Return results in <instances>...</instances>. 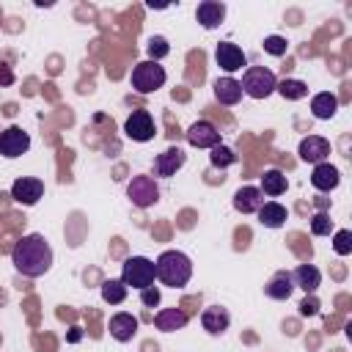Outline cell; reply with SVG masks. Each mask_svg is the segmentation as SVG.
I'll list each match as a JSON object with an SVG mask.
<instances>
[{
    "label": "cell",
    "instance_id": "836d02e7",
    "mask_svg": "<svg viewBox=\"0 0 352 352\" xmlns=\"http://www.w3.org/2000/svg\"><path fill=\"white\" fill-rule=\"evenodd\" d=\"M316 314H319V300H316V294H308L300 302V316H316Z\"/></svg>",
    "mask_w": 352,
    "mask_h": 352
},
{
    "label": "cell",
    "instance_id": "cb8c5ba5",
    "mask_svg": "<svg viewBox=\"0 0 352 352\" xmlns=\"http://www.w3.org/2000/svg\"><path fill=\"white\" fill-rule=\"evenodd\" d=\"M286 187H289V179H286V173H280L278 168H270V170H264V176H261V195H270V198H278V195H283L286 192Z\"/></svg>",
    "mask_w": 352,
    "mask_h": 352
},
{
    "label": "cell",
    "instance_id": "4fadbf2b",
    "mask_svg": "<svg viewBox=\"0 0 352 352\" xmlns=\"http://www.w3.org/2000/svg\"><path fill=\"white\" fill-rule=\"evenodd\" d=\"M184 160H187V154H184L179 146H170V148H165L162 154H157V160H154V173L162 176V179H168V176H173V173L184 165Z\"/></svg>",
    "mask_w": 352,
    "mask_h": 352
},
{
    "label": "cell",
    "instance_id": "9a60e30c",
    "mask_svg": "<svg viewBox=\"0 0 352 352\" xmlns=\"http://www.w3.org/2000/svg\"><path fill=\"white\" fill-rule=\"evenodd\" d=\"M261 204H264V195L253 184H245V187H239L234 192V209L242 212V214H256L261 209Z\"/></svg>",
    "mask_w": 352,
    "mask_h": 352
},
{
    "label": "cell",
    "instance_id": "ffe728a7",
    "mask_svg": "<svg viewBox=\"0 0 352 352\" xmlns=\"http://www.w3.org/2000/svg\"><path fill=\"white\" fill-rule=\"evenodd\" d=\"M292 292H294V280H292V272H286V270L275 272V275L267 280V286H264V294H267L270 300H289Z\"/></svg>",
    "mask_w": 352,
    "mask_h": 352
},
{
    "label": "cell",
    "instance_id": "ba28073f",
    "mask_svg": "<svg viewBox=\"0 0 352 352\" xmlns=\"http://www.w3.org/2000/svg\"><path fill=\"white\" fill-rule=\"evenodd\" d=\"M11 198L22 206H33L44 198V182L36 179V176H19L14 184H11Z\"/></svg>",
    "mask_w": 352,
    "mask_h": 352
},
{
    "label": "cell",
    "instance_id": "5b68a950",
    "mask_svg": "<svg viewBox=\"0 0 352 352\" xmlns=\"http://www.w3.org/2000/svg\"><path fill=\"white\" fill-rule=\"evenodd\" d=\"M162 85H165V69L157 60H140L132 69V88L138 94H154Z\"/></svg>",
    "mask_w": 352,
    "mask_h": 352
},
{
    "label": "cell",
    "instance_id": "4dcf8cb0",
    "mask_svg": "<svg viewBox=\"0 0 352 352\" xmlns=\"http://www.w3.org/2000/svg\"><path fill=\"white\" fill-rule=\"evenodd\" d=\"M333 250H336L338 256H349V253H352V231H346V228L336 231V236H333Z\"/></svg>",
    "mask_w": 352,
    "mask_h": 352
},
{
    "label": "cell",
    "instance_id": "7a4b0ae2",
    "mask_svg": "<svg viewBox=\"0 0 352 352\" xmlns=\"http://www.w3.org/2000/svg\"><path fill=\"white\" fill-rule=\"evenodd\" d=\"M154 272H157V278H160L165 286L182 289V286H187V280L192 278V261H190V256L182 253V250H165V253H160V258L154 261Z\"/></svg>",
    "mask_w": 352,
    "mask_h": 352
},
{
    "label": "cell",
    "instance_id": "7c38bea8",
    "mask_svg": "<svg viewBox=\"0 0 352 352\" xmlns=\"http://www.w3.org/2000/svg\"><path fill=\"white\" fill-rule=\"evenodd\" d=\"M297 154H300V160H302V162L319 165V162H324V160H327V154H330V140H324L322 135H308V138H302V140H300Z\"/></svg>",
    "mask_w": 352,
    "mask_h": 352
},
{
    "label": "cell",
    "instance_id": "f1b7e54d",
    "mask_svg": "<svg viewBox=\"0 0 352 352\" xmlns=\"http://www.w3.org/2000/svg\"><path fill=\"white\" fill-rule=\"evenodd\" d=\"M146 50H148V60H157V63H160V60L170 52V44H168L165 36H151L148 44H146Z\"/></svg>",
    "mask_w": 352,
    "mask_h": 352
},
{
    "label": "cell",
    "instance_id": "e0dca14e",
    "mask_svg": "<svg viewBox=\"0 0 352 352\" xmlns=\"http://www.w3.org/2000/svg\"><path fill=\"white\" fill-rule=\"evenodd\" d=\"M201 324H204V330H206L209 336H220V333L228 330L231 314H228L226 308H220V305H209V308H204V314H201Z\"/></svg>",
    "mask_w": 352,
    "mask_h": 352
},
{
    "label": "cell",
    "instance_id": "8fae6325",
    "mask_svg": "<svg viewBox=\"0 0 352 352\" xmlns=\"http://www.w3.org/2000/svg\"><path fill=\"white\" fill-rule=\"evenodd\" d=\"M187 143L195 148H214V146H220V132L212 121H195L187 129Z\"/></svg>",
    "mask_w": 352,
    "mask_h": 352
},
{
    "label": "cell",
    "instance_id": "52a82bcc",
    "mask_svg": "<svg viewBox=\"0 0 352 352\" xmlns=\"http://www.w3.org/2000/svg\"><path fill=\"white\" fill-rule=\"evenodd\" d=\"M154 132H157V126H154V118H151L148 110H132V116L124 121V135L132 138L135 143L151 140Z\"/></svg>",
    "mask_w": 352,
    "mask_h": 352
},
{
    "label": "cell",
    "instance_id": "1f68e13d",
    "mask_svg": "<svg viewBox=\"0 0 352 352\" xmlns=\"http://www.w3.org/2000/svg\"><path fill=\"white\" fill-rule=\"evenodd\" d=\"M286 50H289V41H286L283 36H267V38H264V52H270V55H275V58H283Z\"/></svg>",
    "mask_w": 352,
    "mask_h": 352
},
{
    "label": "cell",
    "instance_id": "d6a6232c",
    "mask_svg": "<svg viewBox=\"0 0 352 352\" xmlns=\"http://www.w3.org/2000/svg\"><path fill=\"white\" fill-rule=\"evenodd\" d=\"M160 289L157 286H146V289H140V302L146 305V308H154V305H160Z\"/></svg>",
    "mask_w": 352,
    "mask_h": 352
},
{
    "label": "cell",
    "instance_id": "83f0119b",
    "mask_svg": "<svg viewBox=\"0 0 352 352\" xmlns=\"http://www.w3.org/2000/svg\"><path fill=\"white\" fill-rule=\"evenodd\" d=\"M209 151H212V154H209L212 168H220V170H223V168H228V165H234V162H236V154H234L228 146H223V143H220V146H214V148H209Z\"/></svg>",
    "mask_w": 352,
    "mask_h": 352
},
{
    "label": "cell",
    "instance_id": "ac0fdd59",
    "mask_svg": "<svg viewBox=\"0 0 352 352\" xmlns=\"http://www.w3.org/2000/svg\"><path fill=\"white\" fill-rule=\"evenodd\" d=\"M195 19L201 22V28L206 30H214L223 19H226V3H217V0H204L195 11Z\"/></svg>",
    "mask_w": 352,
    "mask_h": 352
},
{
    "label": "cell",
    "instance_id": "30bf717a",
    "mask_svg": "<svg viewBox=\"0 0 352 352\" xmlns=\"http://www.w3.org/2000/svg\"><path fill=\"white\" fill-rule=\"evenodd\" d=\"M214 60L223 72H228V77L234 72H239L242 66H248V55L242 52V47H236L234 41H220L214 50Z\"/></svg>",
    "mask_w": 352,
    "mask_h": 352
},
{
    "label": "cell",
    "instance_id": "8992f818",
    "mask_svg": "<svg viewBox=\"0 0 352 352\" xmlns=\"http://www.w3.org/2000/svg\"><path fill=\"white\" fill-rule=\"evenodd\" d=\"M126 198L138 209H148L160 201V187L151 176H132V182L126 184Z\"/></svg>",
    "mask_w": 352,
    "mask_h": 352
},
{
    "label": "cell",
    "instance_id": "4316f807",
    "mask_svg": "<svg viewBox=\"0 0 352 352\" xmlns=\"http://www.w3.org/2000/svg\"><path fill=\"white\" fill-rule=\"evenodd\" d=\"M275 91H278L283 99H289V102H297V99H305V96H308V85H305L302 80H280V82L275 85Z\"/></svg>",
    "mask_w": 352,
    "mask_h": 352
},
{
    "label": "cell",
    "instance_id": "7402d4cb",
    "mask_svg": "<svg viewBox=\"0 0 352 352\" xmlns=\"http://www.w3.org/2000/svg\"><path fill=\"white\" fill-rule=\"evenodd\" d=\"M311 113H314V118H319V121H330V118L338 113V96L330 94V91L316 94V96L311 99Z\"/></svg>",
    "mask_w": 352,
    "mask_h": 352
},
{
    "label": "cell",
    "instance_id": "44dd1931",
    "mask_svg": "<svg viewBox=\"0 0 352 352\" xmlns=\"http://www.w3.org/2000/svg\"><path fill=\"white\" fill-rule=\"evenodd\" d=\"M212 88H214V99L220 104H236L242 99V85L234 77H217Z\"/></svg>",
    "mask_w": 352,
    "mask_h": 352
},
{
    "label": "cell",
    "instance_id": "e575fe53",
    "mask_svg": "<svg viewBox=\"0 0 352 352\" xmlns=\"http://www.w3.org/2000/svg\"><path fill=\"white\" fill-rule=\"evenodd\" d=\"M11 82H14V72L6 63H0V85H11Z\"/></svg>",
    "mask_w": 352,
    "mask_h": 352
},
{
    "label": "cell",
    "instance_id": "6da1fadb",
    "mask_svg": "<svg viewBox=\"0 0 352 352\" xmlns=\"http://www.w3.org/2000/svg\"><path fill=\"white\" fill-rule=\"evenodd\" d=\"M11 264L25 278H41L52 267V248L41 234H28L11 248Z\"/></svg>",
    "mask_w": 352,
    "mask_h": 352
},
{
    "label": "cell",
    "instance_id": "277c9868",
    "mask_svg": "<svg viewBox=\"0 0 352 352\" xmlns=\"http://www.w3.org/2000/svg\"><path fill=\"white\" fill-rule=\"evenodd\" d=\"M239 85H242V94H248L250 99H267L275 91L278 80L267 66H248Z\"/></svg>",
    "mask_w": 352,
    "mask_h": 352
},
{
    "label": "cell",
    "instance_id": "d4e9b609",
    "mask_svg": "<svg viewBox=\"0 0 352 352\" xmlns=\"http://www.w3.org/2000/svg\"><path fill=\"white\" fill-rule=\"evenodd\" d=\"M154 324L157 330L162 333H173V330H182L187 324V314L182 308H162L157 316H154Z\"/></svg>",
    "mask_w": 352,
    "mask_h": 352
},
{
    "label": "cell",
    "instance_id": "f546056e",
    "mask_svg": "<svg viewBox=\"0 0 352 352\" xmlns=\"http://www.w3.org/2000/svg\"><path fill=\"white\" fill-rule=\"evenodd\" d=\"M311 234L314 236H330L333 234V220H330L327 212H316L311 217Z\"/></svg>",
    "mask_w": 352,
    "mask_h": 352
},
{
    "label": "cell",
    "instance_id": "484cf974",
    "mask_svg": "<svg viewBox=\"0 0 352 352\" xmlns=\"http://www.w3.org/2000/svg\"><path fill=\"white\" fill-rule=\"evenodd\" d=\"M102 300L110 305H121L126 300V286L121 283V278H107L102 283Z\"/></svg>",
    "mask_w": 352,
    "mask_h": 352
},
{
    "label": "cell",
    "instance_id": "d6986e66",
    "mask_svg": "<svg viewBox=\"0 0 352 352\" xmlns=\"http://www.w3.org/2000/svg\"><path fill=\"white\" fill-rule=\"evenodd\" d=\"M256 214H258V223L264 228H280L289 220V209L283 204H278V201H264Z\"/></svg>",
    "mask_w": 352,
    "mask_h": 352
},
{
    "label": "cell",
    "instance_id": "603a6c76",
    "mask_svg": "<svg viewBox=\"0 0 352 352\" xmlns=\"http://www.w3.org/2000/svg\"><path fill=\"white\" fill-rule=\"evenodd\" d=\"M292 280H294V286H300L305 294H314V292L319 289V283H322V272H319L314 264H300V267L292 272Z\"/></svg>",
    "mask_w": 352,
    "mask_h": 352
},
{
    "label": "cell",
    "instance_id": "3957f363",
    "mask_svg": "<svg viewBox=\"0 0 352 352\" xmlns=\"http://www.w3.org/2000/svg\"><path fill=\"white\" fill-rule=\"evenodd\" d=\"M154 261L146 258V256H129L124 264H121V283L129 289H146V286H154Z\"/></svg>",
    "mask_w": 352,
    "mask_h": 352
},
{
    "label": "cell",
    "instance_id": "5bb4252c",
    "mask_svg": "<svg viewBox=\"0 0 352 352\" xmlns=\"http://www.w3.org/2000/svg\"><path fill=\"white\" fill-rule=\"evenodd\" d=\"M107 330H110V336H113L116 341L126 344V341H132V338L138 336V316H132V314L121 311V314L110 316V324H107Z\"/></svg>",
    "mask_w": 352,
    "mask_h": 352
},
{
    "label": "cell",
    "instance_id": "2e32d148",
    "mask_svg": "<svg viewBox=\"0 0 352 352\" xmlns=\"http://www.w3.org/2000/svg\"><path fill=\"white\" fill-rule=\"evenodd\" d=\"M338 182H341V173H338L336 165H330V162H319V165H314V170H311V184H314L319 192H330V190H336Z\"/></svg>",
    "mask_w": 352,
    "mask_h": 352
},
{
    "label": "cell",
    "instance_id": "9c48e42d",
    "mask_svg": "<svg viewBox=\"0 0 352 352\" xmlns=\"http://www.w3.org/2000/svg\"><path fill=\"white\" fill-rule=\"evenodd\" d=\"M28 148H30V135H28L22 126H8V129L0 132V154H3V157L16 160V157H22Z\"/></svg>",
    "mask_w": 352,
    "mask_h": 352
}]
</instances>
